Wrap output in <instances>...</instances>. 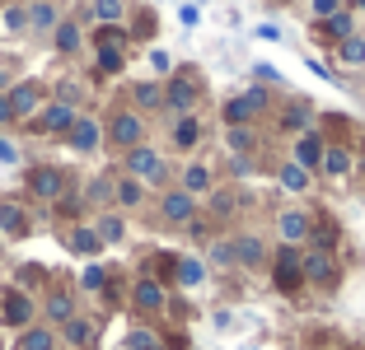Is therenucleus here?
Wrapping results in <instances>:
<instances>
[{
  "instance_id": "obj_1",
  "label": "nucleus",
  "mask_w": 365,
  "mask_h": 350,
  "mask_svg": "<svg viewBox=\"0 0 365 350\" xmlns=\"http://www.w3.org/2000/svg\"><path fill=\"white\" fill-rule=\"evenodd\" d=\"M0 322H5V327H33V299L24 295V290L5 285L0 290Z\"/></svg>"
},
{
  "instance_id": "obj_44",
  "label": "nucleus",
  "mask_w": 365,
  "mask_h": 350,
  "mask_svg": "<svg viewBox=\"0 0 365 350\" xmlns=\"http://www.w3.org/2000/svg\"><path fill=\"white\" fill-rule=\"evenodd\" d=\"M342 10V0H314V14H319V19H328V14H337Z\"/></svg>"
},
{
  "instance_id": "obj_10",
  "label": "nucleus",
  "mask_w": 365,
  "mask_h": 350,
  "mask_svg": "<svg viewBox=\"0 0 365 350\" xmlns=\"http://www.w3.org/2000/svg\"><path fill=\"white\" fill-rule=\"evenodd\" d=\"M66 140H71V149H76V154H94L98 140H103V127H98L94 117H76V127L66 131Z\"/></svg>"
},
{
  "instance_id": "obj_36",
  "label": "nucleus",
  "mask_w": 365,
  "mask_h": 350,
  "mask_svg": "<svg viewBox=\"0 0 365 350\" xmlns=\"http://www.w3.org/2000/svg\"><path fill=\"white\" fill-rule=\"evenodd\" d=\"M5 28H10V33L29 28V10H24V5H5Z\"/></svg>"
},
{
  "instance_id": "obj_13",
  "label": "nucleus",
  "mask_w": 365,
  "mask_h": 350,
  "mask_svg": "<svg viewBox=\"0 0 365 350\" xmlns=\"http://www.w3.org/2000/svg\"><path fill=\"white\" fill-rule=\"evenodd\" d=\"M323 149H328V145L319 140V131H300V140H295V164H300L304 173L319 169V164H323Z\"/></svg>"
},
{
  "instance_id": "obj_6",
  "label": "nucleus",
  "mask_w": 365,
  "mask_h": 350,
  "mask_svg": "<svg viewBox=\"0 0 365 350\" xmlns=\"http://www.w3.org/2000/svg\"><path fill=\"white\" fill-rule=\"evenodd\" d=\"M122 47H127V33H122V28H103V33H98V70H103V75L122 70V61H127Z\"/></svg>"
},
{
  "instance_id": "obj_42",
  "label": "nucleus",
  "mask_w": 365,
  "mask_h": 350,
  "mask_svg": "<svg viewBox=\"0 0 365 350\" xmlns=\"http://www.w3.org/2000/svg\"><path fill=\"white\" fill-rule=\"evenodd\" d=\"M108 196H113V182H89V201H108Z\"/></svg>"
},
{
  "instance_id": "obj_31",
  "label": "nucleus",
  "mask_w": 365,
  "mask_h": 350,
  "mask_svg": "<svg viewBox=\"0 0 365 350\" xmlns=\"http://www.w3.org/2000/svg\"><path fill=\"white\" fill-rule=\"evenodd\" d=\"M323 169L333 173V178H342V173L351 169V154H346V149H323Z\"/></svg>"
},
{
  "instance_id": "obj_9",
  "label": "nucleus",
  "mask_w": 365,
  "mask_h": 350,
  "mask_svg": "<svg viewBox=\"0 0 365 350\" xmlns=\"http://www.w3.org/2000/svg\"><path fill=\"white\" fill-rule=\"evenodd\" d=\"M76 117H80L76 107H71V103H61V98H56V103H47L43 112H38V127H43L47 136H66V131L76 127Z\"/></svg>"
},
{
  "instance_id": "obj_34",
  "label": "nucleus",
  "mask_w": 365,
  "mask_h": 350,
  "mask_svg": "<svg viewBox=\"0 0 365 350\" xmlns=\"http://www.w3.org/2000/svg\"><path fill=\"white\" fill-rule=\"evenodd\" d=\"M337 56H342L346 65H361V61H365V43H361V38H342V47H337Z\"/></svg>"
},
{
  "instance_id": "obj_24",
  "label": "nucleus",
  "mask_w": 365,
  "mask_h": 350,
  "mask_svg": "<svg viewBox=\"0 0 365 350\" xmlns=\"http://www.w3.org/2000/svg\"><path fill=\"white\" fill-rule=\"evenodd\" d=\"M197 140H202V122H197L192 112L178 117V127H173V145H178V149H192Z\"/></svg>"
},
{
  "instance_id": "obj_38",
  "label": "nucleus",
  "mask_w": 365,
  "mask_h": 350,
  "mask_svg": "<svg viewBox=\"0 0 365 350\" xmlns=\"http://www.w3.org/2000/svg\"><path fill=\"white\" fill-rule=\"evenodd\" d=\"M235 206H239V201H235V191H211V211H215V215H230Z\"/></svg>"
},
{
  "instance_id": "obj_17",
  "label": "nucleus",
  "mask_w": 365,
  "mask_h": 350,
  "mask_svg": "<svg viewBox=\"0 0 365 350\" xmlns=\"http://www.w3.org/2000/svg\"><path fill=\"white\" fill-rule=\"evenodd\" d=\"M61 332H66V341H71L76 350H85L89 341L98 336V322L94 318H71V322H61Z\"/></svg>"
},
{
  "instance_id": "obj_39",
  "label": "nucleus",
  "mask_w": 365,
  "mask_h": 350,
  "mask_svg": "<svg viewBox=\"0 0 365 350\" xmlns=\"http://www.w3.org/2000/svg\"><path fill=\"white\" fill-rule=\"evenodd\" d=\"M248 145H253V131L248 127H230V149L239 154V149H248Z\"/></svg>"
},
{
  "instance_id": "obj_33",
  "label": "nucleus",
  "mask_w": 365,
  "mask_h": 350,
  "mask_svg": "<svg viewBox=\"0 0 365 350\" xmlns=\"http://www.w3.org/2000/svg\"><path fill=\"white\" fill-rule=\"evenodd\" d=\"M127 350H160V336L145 332V327H131L127 332Z\"/></svg>"
},
{
  "instance_id": "obj_7",
  "label": "nucleus",
  "mask_w": 365,
  "mask_h": 350,
  "mask_svg": "<svg viewBox=\"0 0 365 350\" xmlns=\"http://www.w3.org/2000/svg\"><path fill=\"white\" fill-rule=\"evenodd\" d=\"M140 136H145V122H140V112H118L113 122H108V140L122 149H136Z\"/></svg>"
},
{
  "instance_id": "obj_41",
  "label": "nucleus",
  "mask_w": 365,
  "mask_h": 350,
  "mask_svg": "<svg viewBox=\"0 0 365 350\" xmlns=\"http://www.w3.org/2000/svg\"><path fill=\"white\" fill-rule=\"evenodd\" d=\"M304 122H309V112H304V107H290V112L281 117V127H290V131H304Z\"/></svg>"
},
{
  "instance_id": "obj_20",
  "label": "nucleus",
  "mask_w": 365,
  "mask_h": 350,
  "mask_svg": "<svg viewBox=\"0 0 365 350\" xmlns=\"http://www.w3.org/2000/svg\"><path fill=\"white\" fill-rule=\"evenodd\" d=\"M230 253H235L239 266H258V262H262V238L244 233V238H235V243H230Z\"/></svg>"
},
{
  "instance_id": "obj_37",
  "label": "nucleus",
  "mask_w": 365,
  "mask_h": 350,
  "mask_svg": "<svg viewBox=\"0 0 365 350\" xmlns=\"http://www.w3.org/2000/svg\"><path fill=\"white\" fill-rule=\"evenodd\" d=\"M80 285H85V290H103L108 285V271H103V266H85V276H80Z\"/></svg>"
},
{
  "instance_id": "obj_16",
  "label": "nucleus",
  "mask_w": 365,
  "mask_h": 350,
  "mask_svg": "<svg viewBox=\"0 0 365 350\" xmlns=\"http://www.w3.org/2000/svg\"><path fill=\"white\" fill-rule=\"evenodd\" d=\"M24 10H29V28H38V33H52L56 23H61V14H56L52 0H33V5H24Z\"/></svg>"
},
{
  "instance_id": "obj_19",
  "label": "nucleus",
  "mask_w": 365,
  "mask_h": 350,
  "mask_svg": "<svg viewBox=\"0 0 365 350\" xmlns=\"http://www.w3.org/2000/svg\"><path fill=\"white\" fill-rule=\"evenodd\" d=\"M140 196H145V182H136V178H118V182H113V201L127 206V211H136Z\"/></svg>"
},
{
  "instance_id": "obj_5",
  "label": "nucleus",
  "mask_w": 365,
  "mask_h": 350,
  "mask_svg": "<svg viewBox=\"0 0 365 350\" xmlns=\"http://www.w3.org/2000/svg\"><path fill=\"white\" fill-rule=\"evenodd\" d=\"M29 191L38 196V201H61V196H66V173L52 169V164L33 169V173H29Z\"/></svg>"
},
{
  "instance_id": "obj_32",
  "label": "nucleus",
  "mask_w": 365,
  "mask_h": 350,
  "mask_svg": "<svg viewBox=\"0 0 365 350\" xmlns=\"http://www.w3.org/2000/svg\"><path fill=\"white\" fill-rule=\"evenodd\" d=\"M164 103V89L155 85V80H145V85H136V107H160Z\"/></svg>"
},
{
  "instance_id": "obj_12",
  "label": "nucleus",
  "mask_w": 365,
  "mask_h": 350,
  "mask_svg": "<svg viewBox=\"0 0 365 350\" xmlns=\"http://www.w3.org/2000/svg\"><path fill=\"white\" fill-rule=\"evenodd\" d=\"M131 304H136L140 313H160V308H164V285L150 280V276L136 280V285H131Z\"/></svg>"
},
{
  "instance_id": "obj_47",
  "label": "nucleus",
  "mask_w": 365,
  "mask_h": 350,
  "mask_svg": "<svg viewBox=\"0 0 365 350\" xmlns=\"http://www.w3.org/2000/svg\"><path fill=\"white\" fill-rule=\"evenodd\" d=\"M0 5H5V0H0Z\"/></svg>"
},
{
  "instance_id": "obj_23",
  "label": "nucleus",
  "mask_w": 365,
  "mask_h": 350,
  "mask_svg": "<svg viewBox=\"0 0 365 350\" xmlns=\"http://www.w3.org/2000/svg\"><path fill=\"white\" fill-rule=\"evenodd\" d=\"M304 233H309V215L304 211H286L281 215V238H286V243H300Z\"/></svg>"
},
{
  "instance_id": "obj_26",
  "label": "nucleus",
  "mask_w": 365,
  "mask_h": 350,
  "mask_svg": "<svg viewBox=\"0 0 365 350\" xmlns=\"http://www.w3.org/2000/svg\"><path fill=\"white\" fill-rule=\"evenodd\" d=\"M19 350H56V332L52 327H24Z\"/></svg>"
},
{
  "instance_id": "obj_35",
  "label": "nucleus",
  "mask_w": 365,
  "mask_h": 350,
  "mask_svg": "<svg viewBox=\"0 0 365 350\" xmlns=\"http://www.w3.org/2000/svg\"><path fill=\"white\" fill-rule=\"evenodd\" d=\"M323 28L333 33V38H351V14H346V10L328 14V19H323Z\"/></svg>"
},
{
  "instance_id": "obj_46",
  "label": "nucleus",
  "mask_w": 365,
  "mask_h": 350,
  "mask_svg": "<svg viewBox=\"0 0 365 350\" xmlns=\"http://www.w3.org/2000/svg\"><path fill=\"white\" fill-rule=\"evenodd\" d=\"M14 122V112H10V103H5V94H0V127H10Z\"/></svg>"
},
{
  "instance_id": "obj_4",
  "label": "nucleus",
  "mask_w": 365,
  "mask_h": 350,
  "mask_svg": "<svg viewBox=\"0 0 365 350\" xmlns=\"http://www.w3.org/2000/svg\"><path fill=\"white\" fill-rule=\"evenodd\" d=\"M300 276L314 280V285H337V262L328 248H314V253L300 257Z\"/></svg>"
},
{
  "instance_id": "obj_30",
  "label": "nucleus",
  "mask_w": 365,
  "mask_h": 350,
  "mask_svg": "<svg viewBox=\"0 0 365 350\" xmlns=\"http://www.w3.org/2000/svg\"><path fill=\"white\" fill-rule=\"evenodd\" d=\"M94 233H98V243H118V238H122L127 229H122V220H118V215H103V220L94 224Z\"/></svg>"
},
{
  "instance_id": "obj_18",
  "label": "nucleus",
  "mask_w": 365,
  "mask_h": 350,
  "mask_svg": "<svg viewBox=\"0 0 365 350\" xmlns=\"http://www.w3.org/2000/svg\"><path fill=\"white\" fill-rule=\"evenodd\" d=\"M43 313H47V322H71L76 318V299L66 295V290H52L47 304H43Z\"/></svg>"
},
{
  "instance_id": "obj_15",
  "label": "nucleus",
  "mask_w": 365,
  "mask_h": 350,
  "mask_svg": "<svg viewBox=\"0 0 365 350\" xmlns=\"http://www.w3.org/2000/svg\"><path fill=\"white\" fill-rule=\"evenodd\" d=\"M0 233L5 238H24L29 233V215H24L19 201H0Z\"/></svg>"
},
{
  "instance_id": "obj_45",
  "label": "nucleus",
  "mask_w": 365,
  "mask_h": 350,
  "mask_svg": "<svg viewBox=\"0 0 365 350\" xmlns=\"http://www.w3.org/2000/svg\"><path fill=\"white\" fill-rule=\"evenodd\" d=\"M14 159H19V149H14V145H10V140L0 136V164H14Z\"/></svg>"
},
{
  "instance_id": "obj_3",
  "label": "nucleus",
  "mask_w": 365,
  "mask_h": 350,
  "mask_svg": "<svg viewBox=\"0 0 365 350\" xmlns=\"http://www.w3.org/2000/svg\"><path fill=\"white\" fill-rule=\"evenodd\" d=\"M5 103H10L14 122H24V117H33L38 103H43V85H38V80H19V85L5 89Z\"/></svg>"
},
{
  "instance_id": "obj_27",
  "label": "nucleus",
  "mask_w": 365,
  "mask_h": 350,
  "mask_svg": "<svg viewBox=\"0 0 365 350\" xmlns=\"http://www.w3.org/2000/svg\"><path fill=\"white\" fill-rule=\"evenodd\" d=\"M173 266H178V285H187V290L206 280V266H202V262H192V257H182V262H173Z\"/></svg>"
},
{
  "instance_id": "obj_43",
  "label": "nucleus",
  "mask_w": 365,
  "mask_h": 350,
  "mask_svg": "<svg viewBox=\"0 0 365 350\" xmlns=\"http://www.w3.org/2000/svg\"><path fill=\"white\" fill-rule=\"evenodd\" d=\"M211 262H215V266H230V262H235V253H230V243H215V248H211Z\"/></svg>"
},
{
  "instance_id": "obj_22",
  "label": "nucleus",
  "mask_w": 365,
  "mask_h": 350,
  "mask_svg": "<svg viewBox=\"0 0 365 350\" xmlns=\"http://www.w3.org/2000/svg\"><path fill=\"white\" fill-rule=\"evenodd\" d=\"M211 169H206V164H187V173H182V191H187V196H202V191H211Z\"/></svg>"
},
{
  "instance_id": "obj_8",
  "label": "nucleus",
  "mask_w": 365,
  "mask_h": 350,
  "mask_svg": "<svg viewBox=\"0 0 365 350\" xmlns=\"http://www.w3.org/2000/svg\"><path fill=\"white\" fill-rule=\"evenodd\" d=\"M164 103H169L178 117H187L192 103H197V80H192V75H173L169 89H164Z\"/></svg>"
},
{
  "instance_id": "obj_28",
  "label": "nucleus",
  "mask_w": 365,
  "mask_h": 350,
  "mask_svg": "<svg viewBox=\"0 0 365 350\" xmlns=\"http://www.w3.org/2000/svg\"><path fill=\"white\" fill-rule=\"evenodd\" d=\"M122 14H127V5H122V0H94V19L108 23V28H113V23H122Z\"/></svg>"
},
{
  "instance_id": "obj_25",
  "label": "nucleus",
  "mask_w": 365,
  "mask_h": 350,
  "mask_svg": "<svg viewBox=\"0 0 365 350\" xmlns=\"http://www.w3.org/2000/svg\"><path fill=\"white\" fill-rule=\"evenodd\" d=\"M52 43H56V52H66V56H71V52H80V23L61 19V23L52 28Z\"/></svg>"
},
{
  "instance_id": "obj_2",
  "label": "nucleus",
  "mask_w": 365,
  "mask_h": 350,
  "mask_svg": "<svg viewBox=\"0 0 365 350\" xmlns=\"http://www.w3.org/2000/svg\"><path fill=\"white\" fill-rule=\"evenodd\" d=\"M127 173H131L136 182H164V178H169V169H164V159L155 154V149H145V145L127 149Z\"/></svg>"
},
{
  "instance_id": "obj_29",
  "label": "nucleus",
  "mask_w": 365,
  "mask_h": 350,
  "mask_svg": "<svg viewBox=\"0 0 365 350\" xmlns=\"http://www.w3.org/2000/svg\"><path fill=\"white\" fill-rule=\"evenodd\" d=\"M281 187H286V191H304V187H309V173H304L300 164L290 159L286 169H281Z\"/></svg>"
},
{
  "instance_id": "obj_40",
  "label": "nucleus",
  "mask_w": 365,
  "mask_h": 350,
  "mask_svg": "<svg viewBox=\"0 0 365 350\" xmlns=\"http://www.w3.org/2000/svg\"><path fill=\"white\" fill-rule=\"evenodd\" d=\"M33 280H43V266H19V285H14V290H24V295H29Z\"/></svg>"
},
{
  "instance_id": "obj_21",
  "label": "nucleus",
  "mask_w": 365,
  "mask_h": 350,
  "mask_svg": "<svg viewBox=\"0 0 365 350\" xmlns=\"http://www.w3.org/2000/svg\"><path fill=\"white\" fill-rule=\"evenodd\" d=\"M66 248H71V253H80V257H94L103 243H98V233H94V229H85V224H80V229L66 233Z\"/></svg>"
},
{
  "instance_id": "obj_14",
  "label": "nucleus",
  "mask_w": 365,
  "mask_h": 350,
  "mask_svg": "<svg viewBox=\"0 0 365 350\" xmlns=\"http://www.w3.org/2000/svg\"><path fill=\"white\" fill-rule=\"evenodd\" d=\"M300 253H295V248H281L277 253V290H295L300 285Z\"/></svg>"
},
{
  "instance_id": "obj_11",
  "label": "nucleus",
  "mask_w": 365,
  "mask_h": 350,
  "mask_svg": "<svg viewBox=\"0 0 365 350\" xmlns=\"http://www.w3.org/2000/svg\"><path fill=\"white\" fill-rule=\"evenodd\" d=\"M160 211H164V220H169V224H192L197 196H187V191H169V196L160 201Z\"/></svg>"
}]
</instances>
